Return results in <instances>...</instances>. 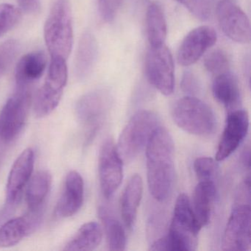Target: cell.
Listing matches in <instances>:
<instances>
[{"label":"cell","mask_w":251,"mask_h":251,"mask_svg":"<svg viewBox=\"0 0 251 251\" xmlns=\"http://www.w3.org/2000/svg\"><path fill=\"white\" fill-rule=\"evenodd\" d=\"M148 187L154 199L164 202L173 190L175 177V147L170 133L158 127L146 146Z\"/></svg>","instance_id":"cell-1"},{"label":"cell","mask_w":251,"mask_h":251,"mask_svg":"<svg viewBox=\"0 0 251 251\" xmlns=\"http://www.w3.org/2000/svg\"><path fill=\"white\" fill-rule=\"evenodd\" d=\"M51 58L67 60L73 45V17L69 0H55L44 28Z\"/></svg>","instance_id":"cell-2"},{"label":"cell","mask_w":251,"mask_h":251,"mask_svg":"<svg viewBox=\"0 0 251 251\" xmlns=\"http://www.w3.org/2000/svg\"><path fill=\"white\" fill-rule=\"evenodd\" d=\"M160 120L152 111H138L129 120L119 138L117 152L125 162H131L146 148Z\"/></svg>","instance_id":"cell-3"},{"label":"cell","mask_w":251,"mask_h":251,"mask_svg":"<svg viewBox=\"0 0 251 251\" xmlns=\"http://www.w3.org/2000/svg\"><path fill=\"white\" fill-rule=\"evenodd\" d=\"M201 228L189 198L185 194H180L176 200L170 230L167 235L170 251L197 250Z\"/></svg>","instance_id":"cell-4"},{"label":"cell","mask_w":251,"mask_h":251,"mask_svg":"<svg viewBox=\"0 0 251 251\" xmlns=\"http://www.w3.org/2000/svg\"><path fill=\"white\" fill-rule=\"evenodd\" d=\"M176 124L191 134L209 136L217 129V120L211 108L194 96L179 100L173 111Z\"/></svg>","instance_id":"cell-5"},{"label":"cell","mask_w":251,"mask_h":251,"mask_svg":"<svg viewBox=\"0 0 251 251\" xmlns=\"http://www.w3.org/2000/svg\"><path fill=\"white\" fill-rule=\"evenodd\" d=\"M67 60L51 58L48 75L38 90L34 100V112L37 117L50 115L59 105L68 80Z\"/></svg>","instance_id":"cell-6"},{"label":"cell","mask_w":251,"mask_h":251,"mask_svg":"<svg viewBox=\"0 0 251 251\" xmlns=\"http://www.w3.org/2000/svg\"><path fill=\"white\" fill-rule=\"evenodd\" d=\"M145 70L150 83L162 95L170 96L175 89V66L173 55L165 45L148 50Z\"/></svg>","instance_id":"cell-7"},{"label":"cell","mask_w":251,"mask_h":251,"mask_svg":"<svg viewBox=\"0 0 251 251\" xmlns=\"http://www.w3.org/2000/svg\"><path fill=\"white\" fill-rule=\"evenodd\" d=\"M31 103L29 87H17L0 114V135L5 142H12L20 134L27 120Z\"/></svg>","instance_id":"cell-8"},{"label":"cell","mask_w":251,"mask_h":251,"mask_svg":"<svg viewBox=\"0 0 251 251\" xmlns=\"http://www.w3.org/2000/svg\"><path fill=\"white\" fill-rule=\"evenodd\" d=\"M251 202L235 201L223 234L222 249L246 251L251 248Z\"/></svg>","instance_id":"cell-9"},{"label":"cell","mask_w":251,"mask_h":251,"mask_svg":"<svg viewBox=\"0 0 251 251\" xmlns=\"http://www.w3.org/2000/svg\"><path fill=\"white\" fill-rule=\"evenodd\" d=\"M111 102V94L104 89L92 91L79 100L76 113L79 120L87 129L88 141L92 140L100 128Z\"/></svg>","instance_id":"cell-10"},{"label":"cell","mask_w":251,"mask_h":251,"mask_svg":"<svg viewBox=\"0 0 251 251\" xmlns=\"http://www.w3.org/2000/svg\"><path fill=\"white\" fill-rule=\"evenodd\" d=\"M99 178L103 196L109 199L120 187L123 178V161L111 138L105 140L99 155Z\"/></svg>","instance_id":"cell-11"},{"label":"cell","mask_w":251,"mask_h":251,"mask_svg":"<svg viewBox=\"0 0 251 251\" xmlns=\"http://www.w3.org/2000/svg\"><path fill=\"white\" fill-rule=\"evenodd\" d=\"M220 28L227 38L239 44L251 42V23L247 14L230 0L219 2L216 9Z\"/></svg>","instance_id":"cell-12"},{"label":"cell","mask_w":251,"mask_h":251,"mask_svg":"<svg viewBox=\"0 0 251 251\" xmlns=\"http://www.w3.org/2000/svg\"><path fill=\"white\" fill-rule=\"evenodd\" d=\"M248 129L249 116L247 111L238 108L229 111L217 148L216 161H224L230 157L246 137Z\"/></svg>","instance_id":"cell-13"},{"label":"cell","mask_w":251,"mask_h":251,"mask_svg":"<svg viewBox=\"0 0 251 251\" xmlns=\"http://www.w3.org/2000/svg\"><path fill=\"white\" fill-rule=\"evenodd\" d=\"M217 40L215 30L210 26H200L191 30L177 50V61L183 67L195 64Z\"/></svg>","instance_id":"cell-14"},{"label":"cell","mask_w":251,"mask_h":251,"mask_svg":"<svg viewBox=\"0 0 251 251\" xmlns=\"http://www.w3.org/2000/svg\"><path fill=\"white\" fill-rule=\"evenodd\" d=\"M34 162V152L31 148L23 151L14 161L6 185V200L8 205H15L20 199L24 188L31 177Z\"/></svg>","instance_id":"cell-15"},{"label":"cell","mask_w":251,"mask_h":251,"mask_svg":"<svg viewBox=\"0 0 251 251\" xmlns=\"http://www.w3.org/2000/svg\"><path fill=\"white\" fill-rule=\"evenodd\" d=\"M41 209L30 210L26 215L11 219L0 227V248L14 246L31 233L40 223Z\"/></svg>","instance_id":"cell-16"},{"label":"cell","mask_w":251,"mask_h":251,"mask_svg":"<svg viewBox=\"0 0 251 251\" xmlns=\"http://www.w3.org/2000/svg\"><path fill=\"white\" fill-rule=\"evenodd\" d=\"M84 198V183L77 172L71 171L66 177L62 195L55 208V214L67 218L75 214L81 208Z\"/></svg>","instance_id":"cell-17"},{"label":"cell","mask_w":251,"mask_h":251,"mask_svg":"<svg viewBox=\"0 0 251 251\" xmlns=\"http://www.w3.org/2000/svg\"><path fill=\"white\" fill-rule=\"evenodd\" d=\"M212 94L214 99L228 110V112L238 109L242 102L239 82L230 71L215 76Z\"/></svg>","instance_id":"cell-18"},{"label":"cell","mask_w":251,"mask_h":251,"mask_svg":"<svg viewBox=\"0 0 251 251\" xmlns=\"http://www.w3.org/2000/svg\"><path fill=\"white\" fill-rule=\"evenodd\" d=\"M216 195L217 190L212 180H200L195 187L191 204L197 221L201 227L207 226L211 221Z\"/></svg>","instance_id":"cell-19"},{"label":"cell","mask_w":251,"mask_h":251,"mask_svg":"<svg viewBox=\"0 0 251 251\" xmlns=\"http://www.w3.org/2000/svg\"><path fill=\"white\" fill-rule=\"evenodd\" d=\"M48 60L45 52L36 51L26 54L17 64L15 76L17 87H29L40 78L46 69Z\"/></svg>","instance_id":"cell-20"},{"label":"cell","mask_w":251,"mask_h":251,"mask_svg":"<svg viewBox=\"0 0 251 251\" xmlns=\"http://www.w3.org/2000/svg\"><path fill=\"white\" fill-rule=\"evenodd\" d=\"M143 180L139 175L132 176L125 188L120 202V210L125 226L128 229L134 226L138 208L143 195Z\"/></svg>","instance_id":"cell-21"},{"label":"cell","mask_w":251,"mask_h":251,"mask_svg":"<svg viewBox=\"0 0 251 251\" xmlns=\"http://www.w3.org/2000/svg\"><path fill=\"white\" fill-rule=\"evenodd\" d=\"M98 56L96 38L90 32L82 35L75 56V73L79 78H86L95 68Z\"/></svg>","instance_id":"cell-22"},{"label":"cell","mask_w":251,"mask_h":251,"mask_svg":"<svg viewBox=\"0 0 251 251\" xmlns=\"http://www.w3.org/2000/svg\"><path fill=\"white\" fill-rule=\"evenodd\" d=\"M146 26L150 47L156 48L164 45L167 35V21L162 8L157 2L148 6Z\"/></svg>","instance_id":"cell-23"},{"label":"cell","mask_w":251,"mask_h":251,"mask_svg":"<svg viewBox=\"0 0 251 251\" xmlns=\"http://www.w3.org/2000/svg\"><path fill=\"white\" fill-rule=\"evenodd\" d=\"M102 239V230L96 222L85 223L71 240L64 247V251H93L99 246Z\"/></svg>","instance_id":"cell-24"},{"label":"cell","mask_w":251,"mask_h":251,"mask_svg":"<svg viewBox=\"0 0 251 251\" xmlns=\"http://www.w3.org/2000/svg\"><path fill=\"white\" fill-rule=\"evenodd\" d=\"M52 175L48 170L37 172L27 183L26 201L29 210L42 208L52 184Z\"/></svg>","instance_id":"cell-25"},{"label":"cell","mask_w":251,"mask_h":251,"mask_svg":"<svg viewBox=\"0 0 251 251\" xmlns=\"http://www.w3.org/2000/svg\"><path fill=\"white\" fill-rule=\"evenodd\" d=\"M99 217L103 224L108 249L111 251L126 249L127 238L120 222L105 207L99 208Z\"/></svg>","instance_id":"cell-26"},{"label":"cell","mask_w":251,"mask_h":251,"mask_svg":"<svg viewBox=\"0 0 251 251\" xmlns=\"http://www.w3.org/2000/svg\"><path fill=\"white\" fill-rule=\"evenodd\" d=\"M204 67L208 73L217 76L229 72L230 60L225 51L214 50L205 56Z\"/></svg>","instance_id":"cell-27"},{"label":"cell","mask_w":251,"mask_h":251,"mask_svg":"<svg viewBox=\"0 0 251 251\" xmlns=\"http://www.w3.org/2000/svg\"><path fill=\"white\" fill-rule=\"evenodd\" d=\"M177 2L201 21L209 20L214 9V0H177Z\"/></svg>","instance_id":"cell-28"},{"label":"cell","mask_w":251,"mask_h":251,"mask_svg":"<svg viewBox=\"0 0 251 251\" xmlns=\"http://www.w3.org/2000/svg\"><path fill=\"white\" fill-rule=\"evenodd\" d=\"M21 12L10 4H0V37L9 31L18 23Z\"/></svg>","instance_id":"cell-29"},{"label":"cell","mask_w":251,"mask_h":251,"mask_svg":"<svg viewBox=\"0 0 251 251\" xmlns=\"http://www.w3.org/2000/svg\"><path fill=\"white\" fill-rule=\"evenodd\" d=\"M218 166L209 157L198 158L194 162V170L199 180H212L217 175Z\"/></svg>","instance_id":"cell-30"},{"label":"cell","mask_w":251,"mask_h":251,"mask_svg":"<svg viewBox=\"0 0 251 251\" xmlns=\"http://www.w3.org/2000/svg\"><path fill=\"white\" fill-rule=\"evenodd\" d=\"M123 0H98V9L101 18L105 23H111L115 20L120 11Z\"/></svg>","instance_id":"cell-31"},{"label":"cell","mask_w":251,"mask_h":251,"mask_svg":"<svg viewBox=\"0 0 251 251\" xmlns=\"http://www.w3.org/2000/svg\"><path fill=\"white\" fill-rule=\"evenodd\" d=\"M18 50V43L14 40L8 41L0 46V63L2 71L11 65Z\"/></svg>","instance_id":"cell-32"},{"label":"cell","mask_w":251,"mask_h":251,"mask_svg":"<svg viewBox=\"0 0 251 251\" xmlns=\"http://www.w3.org/2000/svg\"><path fill=\"white\" fill-rule=\"evenodd\" d=\"M180 86H181L182 90L187 94L188 96H194L197 95L201 87L198 77L191 71H186L183 73Z\"/></svg>","instance_id":"cell-33"},{"label":"cell","mask_w":251,"mask_h":251,"mask_svg":"<svg viewBox=\"0 0 251 251\" xmlns=\"http://www.w3.org/2000/svg\"><path fill=\"white\" fill-rule=\"evenodd\" d=\"M19 6L27 14H36L41 8L40 0H17Z\"/></svg>","instance_id":"cell-34"},{"label":"cell","mask_w":251,"mask_h":251,"mask_svg":"<svg viewBox=\"0 0 251 251\" xmlns=\"http://www.w3.org/2000/svg\"><path fill=\"white\" fill-rule=\"evenodd\" d=\"M242 164L248 170L250 169V148H245L242 155Z\"/></svg>","instance_id":"cell-35"},{"label":"cell","mask_w":251,"mask_h":251,"mask_svg":"<svg viewBox=\"0 0 251 251\" xmlns=\"http://www.w3.org/2000/svg\"><path fill=\"white\" fill-rule=\"evenodd\" d=\"M0 71H2V67H1V63H0Z\"/></svg>","instance_id":"cell-36"}]
</instances>
